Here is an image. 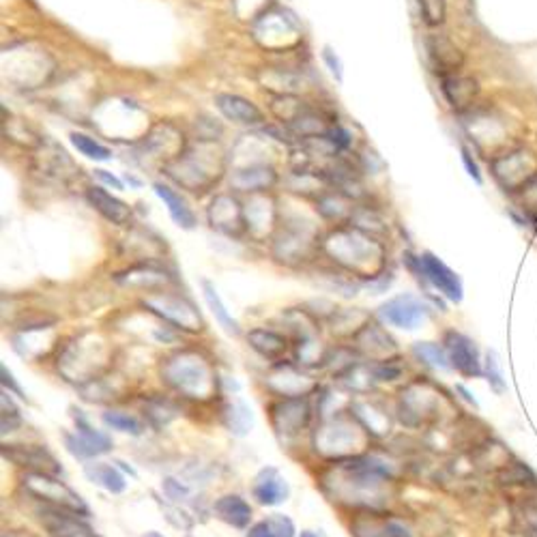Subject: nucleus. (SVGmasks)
Instances as JSON below:
<instances>
[{
	"label": "nucleus",
	"instance_id": "1",
	"mask_svg": "<svg viewBox=\"0 0 537 537\" xmlns=\"http://www.w3.org/2000/svg\"><path fill=\"white\" fill-rule=\"evenodd\" d=\"M166 176L191 194H205L216 187L226 172V153L211 138L187 142L183 153L164 168Z\"/></svg>",
	"mask_w": 537,
	"mask_h": 537
},
{
	"label": "nucleus",
	"instance_id": "2",
	"mask_svg": "<svg viewBox=\"0 0 537 537\" xmlns=\"http://www.w3.org/2000/svg\"><path fill=\"white\" fill-rule=\"evenodd\" d=\"M322 252L333 263L359 278H377L385 267V248L374 234L354 226H342L322 241Z\"/></svg>",
	"mask_w": 537,
	"mask_h": 537
},
{
	"label": "nucleus",
	"instance_id": "3",
	"mask_svg": "<svg viewBox=\"0 0 537 537\" xmlns=\"http://www.w3.org/2000/svg\"><path fill=\"white\" fill-rule=\"evenodd\" d=\"M161 378L191 400H207L216 394V374L211 363L194 351H181L166 359L161 366Z\"/></svg>",
	"mask_w": 537,
	"mask_h": 537
},
{
	"label": "nucleus",
	"instance_id": "4",
	"mask_svg": "<svg viewBox=\"0 0 537 537\" xmlns=\"http://www.w3.org/2000/svg\"><path fill=\"white\" fill-rule=\"evenodd\" d=\"M252 37L267 52H290L304 41V30L295 15L286 9L271 4L256 22L252 24Z\"/></svg>",
	"mask_w": 537,
	"mask_h": 537
},
{
	"label": "nucleus",
	"instance_id": "5",
	"mask_svg": "<svg viewBox=\"0 0 537 537\" xmlns=\"http://www.w3.org/2000/svg\"><path fill=\"white\" fill-rule=\"evenodd\" d=\"M187 147V138L183 129L176 127L170 121H159L151 125L149 132L135 144V155L144 166L158 164L161 170L170 164L172 159L179 158Z\"/></svg>",
	"mask_w": 537,
	"mask_h": 537
},
{
	"label": "nucleus",
	"instance_id": "6",
	"mask_svg": "<svg viewBox=\"0 0 537 537\" xmlns=\"http://www.w3.org/2000/svg\"><path fill=\"white\" fill-rule=\"evenodd\" d=\"M490 172L505 194H520L537 176V155L529 149H509L490 159Z\"/></svg>",
	"mask_w": 537,
	"mask_h": 537
},
{
	"label": "nucleus",
	"instance_id": "7",
	"mask_svg": "<svg viewBox=\"0 0 537 537\" xmlns=\"http://www.w3.org/2000/svg\"><path fill=\"white\" fill-rule=\"evenodd\" d=\"M22 488L30 494V497L44 500V503H48L50 508L74 512L77 516H82V518H88V516H91V509H88V505L82 500L80 494L67 486L65 482H61L56 476H50V473L26 471V476L22 477Z\"/></svg>",
	"mask_w": 537,
	"mask_h": 537
},
{
	"label": "nucleus",
	"instance_id": "8",
	"mask_svg": "<svg viewBox=\"0 0 537 537\" xmlns=\"http://www.w3.org/2000/svg\"><path fill=\"white\" fill-rule=\"evenodd\" d=\"M318 232L310 222H293L278 228L273 239V254L280 263H304L316 249Z\"/></svg>",
	"mask_w": 537,
	"mask_h": 537
},
{
	"label": "nucleus",
	"instance_id": "9",
	"mask_svg": "<svg viewBox=\"0 0 537 537\" xmlns=\"http://www.w3.org/2000/svg\"><path fill=\"white\" fill-rule=\"evenodd\" d=\"M362 427V424H353V417H331L316 430V450L327 456H351L354 447H362L363 443Z\"/></svg>",
	"mask_w": 537,
	"mask_h": 537
},
{
	"label": "nucleus",
	"instance_id": "10",
	"mask_svg": "<svg viewBox=\"0 0 537 537\" xmlns=\"http://www.w3.org/2000/svg\"><path fill=\"white\" fill-rule=\"evenodd\" d=\"M467 134L471 135V140L476 142V147L486 153L490 159H494L497 155L509 151V132L508 125L500 117H494L490 112H476L464 121Z\"/></svg>",
	"mask_w": 537,
	"mask_h": 537
},
{
	"label": "nucleus",
	"instance_id": "11",
	"mask_svg": "<svg viewBox=\"0 0 537 537\" xmlns=\"http://www.w3.org/2000/svg\"><path fill=\"white\" fill-rule=\"evenodd\" d=\"M142 305L149 312H153L155 316H159L161 321L170 322L176 330H183L187 333H196L202 330V318L198 314L196 305L191 301L183 299L179 295H149L142 301Z\"/></svg>",
	"mask_w": 537,
	"mask_h": 537
},
{
	"label": "nucleus",
	"instance_id": "12",
	"mask_svg": "<svg viewBox=\"0 0 537 537\" xmlns=\"http://www.w3.org/2000/svg\"><path fill=\"white\" fill-rule=\"evenodd\" d=\"M398 411L406 426H421L426 421L436 419L441 411V394L432 389L430 385L415 383L403 391Z\"/></svg>",
	"mask_w": 537,
	"mask_h": 537
},
{
	"label": "nucleus",
	"instance_id": "13",
	"mask_svg": "<svg viewBox=\"0 0 537 537\" xmlns=\"http://www.w3.org/2000/svg\"><path fill=\"white\" fill-rule=\"evenodd\" d=\"M74 417L76 432H65V447L71 456L80 458V460H91V458H97L112 450V439L106 432L95 430L80 411Z\"/></svg>",
	"mask_w": 537,
	"mask_h": 537
},
{
	"label": "nucleus",
	"instance_id": "14",
	"mask_svg": "<svg viewBox=\"0 0 537 537\" xmlns=\"http://www.w3.org/2000/svg\"><path fill=\"white\" fill-rule=\"evenodd\" d=\"M427 312H430V307L426 305V301H421L419 297L411 293L391 297L389 301H385V304L378 307L380 321L406 331L417 330L427 318Z\"/></svg>",
	"mask_w": 537,
	"mask_h": 537
},
{
	"label": "nucleus",
	"instance_id": "15",
	"mask_svg": "<svg viewBox=\"0 0 537 537\" xmlns=\"http://www.w3.org/2000/svg\"><path fill=\"white\" fill-rule=\"evenodd\" d=\"M208 224L213 231L226 234V237L239 239L243 232H248V224H245V208L237 198L220 194L211 200L207 208Z\"/></svg>",
	"mask_w": 537,
	"mask_h": 537
},
{
	"label": "nucleus",
	"instance_id": "16",
	"mask_svg": "<svg viewBox=\"0 0 537 537\" xmlns=\"http://www.w3.org/2000/svg\"><path fill=\"white\" fill-rule=\"evenodd\" d=\"M310 403L304 395L301 398H284L271 406V424L275 427V435L284 436V439H290V436H297L301 430H305L310 424Z\"/></svg>",
	"mask_w": 537,
	"mask_h": 537
},
{
	"label": "nucleus",
	"instance_id": "17",
	"mask_svg": "<svg viewBox=\"0 0 537 537\" xmlns=\"http://www.w3.org/2000/svg\"><path fill=\"white\" fill-rule=\"evenodd\" d=\"M445 351L450 357V366L456 370L458 374L467 378H479L484 374L482 359H479L477 344L468 336H464L460 331H447L445 333Z\"/></svg>",
	"mask_w": 537,
	"mask_h": 537
},
{
	"label": "nucleus",
	"instance_id": "18",
	"mask_svg": "<svg viewBox=\"0 0 537 537\" xmlns=\"http://www.w3.org/2000/svg\"><path fill=\"white\" fill-rule=\"evenodd\" d=\"M421 269H424V280L430 281L439 293L450 299L452 304H460L464 297L462 280L456 271H452L439 256L432 252L421 254Z\"/></svg>",
	"mask_w": 537,
	"mask_h": 537
},
{
	"label": "nucleus",
	"instance_id": "19",
	"mask_svg": "<svg viewBox=\"0 0 537 537\" xmlns=\"http://www.w3.org/2000/svg\"><path fill=\"white\" fill-rule=\"evenodd\" d=\"M278 183V172L267 161H252V164L239 166L232 170L231 185L237 191H248V194H258V191H269Z\"/></svg>",
	"mask_w": 537,
	"mask_h": 537
},
{
	"label": "nucleus",
	"instance_id": "20",
	"mask_svg": "<svg viewBox=\"0 0 537 537\" xmlns=\"http://www.w3.org/2000/svg\"><path fill=\"white\" fill-rule=\"evenodd\" d=\"M3 458L35 473H50V476L62 473L59 460L41 445H3Z\"/></svg>",
	"mask_w": 537,
	"mask_h": 537
},
{
	"label": "nucleus",
	"instance_id": "21",
	"mask_svg": "<svg viewBox=\"0 0 537 537\" xmlns=\"http://www.w3.org/2000/svg\"><path fill=\"white\" fill-rule=\"evenodd\" d=\"M245 208V224L252 237H264V234L278 228V205L267 191L252 194Z\"/></svg>",
	"mask_w": 537,
	"mask_h": 537
},
{
	"label": "nucleus",
	"instance_id": "22",
	"mask_svg": "<svg viewBox=\"0 0 537 537\" xmlns=\"http://www.w3.org/2000/svg\"><path fill=\"white\" fill-rule=\"evenodd\" d=\"M35 161L39 164V170L45 172V175L52 176V179L59 181H69L71 176H76L80 168L74 164V159L67 155V151L59 147L52 140H45L35 149Z\"/></svg>",
	"mask_w": 537,
	"mask_h": 537
},
{
	"label": "nucleus",
	"instance_id": "23",
	"mask_svg": "<svg viewBox=\"0 0 537 537\" xmlns=\"http://www.w3.org/2000/svg\"><path fill=\"white\" fill-rule=\"evenodd\" d=\"M252 494L260 505H267V508H278V505L289 500L290 486L278 468L264 467V468H260L256 479H254Z\"/></svg>",
	"mask_w": 537,
	"mask_h": 537
},
{
	"label": "nucleus",
	"instance_id": "24",
	"mask_svg": "<svg viewBox=\"0 0 537 537\" xmlns=\"http://www.w3.org/2000/svg\"><path fill=\"white\" fill-rule=\"evenodd\" d=\"M426 50L427 56H430L432 67H435V71L441 77L458 74L464 65V54L460 48L452 39H447L445 35H430L426 39Z\"/></svg>",
	"mask_w": 537,
	"mask_h": 537
},
{
	"label": "nucleus",
	"instance_id": "25",
	"mask_svg": "<svg viewBox=\"0 0 537 537\" xmlns=\"http://www.w3.org/2000/svg\"><path fill=\"white\" fill-rule=\"evenodd\" d=\"M216 106L226 121L245 125V127H256V125L264 123L263 112H260L258 108L249 102V99H245L241 95H232V93H217Z\"/></svg>",
	"mask_w": 537,
	"mask_h": 537
},
{
	"label": "nucleus",
	"instance_id": "26",
	"mask_svg": "<svg viewBox=\"0 0 537 537\" xmlns=\"http://www.w3.org/2000/svg\"><path fill=\"white\" fill-rule=\"evenodd\" d=\"M441 91L452 110L468 112L479 95V85L477 80H473L468 76L452 74L441 77Z\"/></svg>",
	"mask_w": 537,
	"mask_h": 537
},
{
	"label": "nucleus",
	"instance_id": "27",
	"mask_svg": "<svg viewBox=\"0 0 537 537\" xmlns=\"http://www.w3.org/2000/svg\"><path fill=\"white\" fill-rule=\"evenodd\" d=\"M44 525L52 537H102L88 526L82 516L65 509L50 508L44 509Z\"/></svg>",
	"mask_w": 537,
	"mask_h": 537
},
{
	"label": "nucleus",
	"instance_id": "28",
	"mask_svg": "<svg viewBox=\"0 0 537 537\" xmlns=\"http://www.w3.org/2000/svg\"><path fill=\"white\" fill-rule=\"evenodd\" d=\"M86 200L97 213H102L108 222L117 224V226H125V224L132 222V207L123 202L121 198L112 196L103 187H88Z\"/></svg>",
	"mask_w": 537,
	"mask_h": 537
},
{
	"label": "nucleus",
	"instance_id": "29",
	"mask_svg": "<svg viewBox=\"0 0 537 537\" xmlns=\"http://www.w3.org/2000/svg\"><path fill=\"white\" fill-rule=\"evenodd\" d=\"M213 514L222 520V523L234 526V529H245L252 523V508L248 500L239 494H224L213 503Z\"/></svg>",
	"mask_w": 537,
	"mask_h": 537
},
{
	"label": "nucleus",
	"instance_id": "30",
	"mask_svg": "<svg viewBox=\"0 0 537 537\" xmlns=\"http://www.w3.org/2000/svg\"><path fill=\"white\" fill-rule=\"evenodd\" d=\"M269 387L273 389L275 394L284 395V398H301V395L310 394V391L316 387V383L304 377V374L297 372V370L286 366L271 374Z\"/></svg>",
	"mask_w": 537,
	"mask_h": 537
},
{
	"label": "nucleus",
	"instance_id": "31",
	"mask_svg": "<svg viewBox=\"0 0 537 537\" xmlns=\"http://www.w3.org/2000/svg\"><path fill=\"white\" fill-rule=\"evenodd\" d=\"M357 344L368 357L378 359V362H387L395 353V342L378 325H363L357 331Z\"/></svg>",
	"mask_w": 537,
	"mask_h": 537
},
{
	"label": "nucleus",
	"instance_id": "32",
	"mask_svg": "<svg viewBox=\"0 0 537 537\" xmlns=\"http://www.w3.org/2000/svg\"><path fill=\"white\" fill-rule=\"evenodd\" d=\"M153 190L155 194L164 200V205L168 207L170 217L175 220L176 226L183 228V231H194L196 216L194 211H191V207L185 202V198H181L179 191H175L170 185H164V183H155Z\"/></svg>",
	"mask_w": 537,
	"mask_h": 537
},
{
	"label": "nucleus",
	"instance_id": "33",
	"mask_svg": "<svg viewBox=\"0 0 537 537\" xmlns=\"http://www.w3.org/2000/svg\"><path fill=\"white\" fill-rule=\"evenodd\" d=\"M85 476L88 482L97 484V486H102L103 490H108V492L112 494H121L125 492V488H127L125 476L117 467H112V464H106V462L85 464Z\"/></svg>",
	"mask_w": 537,
	"mask_h": 537
},
{
	"label": "nucleus",
	"instance_id": "34",
	"mask_svg": "<svg viewBox=\"0 0 537 537\" xmlns=\"http://www.w3.org/2000/svg\"><path fill=\"white\" fill-rule=\"evenodd\" d=\"M114 280L118 281V284L125 286H135V289H142V290H153L159 289V286H166L170 281L168 273L161 269L155 267H134L123 271V273L114 275Z\"/></svg>",
	"mask_w": 537,
	"mask_h": 537
},
{
	"label": "nucleus",
	"instance_id": "35",
	"mask_svg": "<svg viewBox=\"0 0 537 537\" xmlns=\"http://www.w3.org/2000/svg\"><path fill=\"white\" fill-rule=\"evenodd\" d=\"M354 537H413L404 525L395 520H378V518H359L351 525Z\"/></svg>",
	"mask_w": 537,
	"mask_h": 537
},
{
	"label": "nucleus",
	"instance_id": "36",
	"mask_svg": "<svg viewBox=\"0 0 537 537\" xmlns=\"http://www.w3.org/2000/svg\"><path fill=\"white\" fill-rule=\"evenodd\" d=\"M248 342L264 359H280L289 348V340L271 330H252L248 333Z\"/></svg>",
	"mask_w": 537,
	"mask_h": 537
},
{
	"label": "nucleus",
	"instance_id": "37",
	"mask_svg": "<svg viewBox=\"0 0 537 537\" xmlns=\"http://www.w3.org/2000/svg\"><path fill=\"white\" fill-rule=\"evenodd\" d=\"M202 297H205L208 310L213 312V316H216V321L220 322L222 330L231 333V336H239V333H241V327H239V322L234 321L231 312L226 310L220 293H217V289L208 280H202Z\"/></svg>",
	"mask_w": 537,
	"mask_h": 537
},
{
	"label": "nucleus",
	"instance_id": "38",
	"mask_svg": "<svg viewBox=\"0 0 537 537\" xmlns=\"http://www.w3.org/2000/svg\"><path fill=\"white\" fill-rule=\"evenodd\" d=\"M224 424H226V427L234 436H245L254 426L252 409H249L241 398L232 400V403H228L226 409H224Z\"/></svg>",
	"mask_w": 537,
	"mask_h": 537
},
{
	"label": "nucleus",
	"instance_id": "39",
	"mask_svg": "<svg viewBox=\"0 0 537 537\" xmlns=\"http://www.w3.org/2000/svg\"><path fill=\"white\" fill-rule=\"evenodd\" d=\"M295 523L284 514H273L249 526L245 537H295Z\"/></svg>",
	"mask_w": 537,
	"mask_h": 537
},
{
	"label": "nucleus",
	"instance_id": "40",
	"mask_svg": "<svg viewBox=\"0 0 537 537\" xmlns=\"http://www.w3.org/2000/svg\"><path fill=\"white\" fill-rule=\"evenodd\" d=\"M499 484L503 486H520V488H537V476L529 464L520 460H509L500 467Z\"/></svg>",
	"mask_w": 537,
	"mask_h": 537
},
{
	"label": "nucleus",
	"instance_id": "41",
	"mask_svg": "<svg viewBox=\"0 0 537 537\" xmlns=\"http://www.w3.org/2000/svg\"><path fill=\"white\" fill-rule=\"evenodd\" d=\"M318 211L325 220H333V222H342V220H351L354 208L351 207V198L342 191H336V194H325L318 196Z\"/></svg>",
	"mask_w": 537,
	"mask_h": 537
},
{
	"label": "nucleus",
	"instance_id": "42",
	"mask_svg": "<svg viewBox=\"0 0 537 537\" xmlns=\"http://www.w3.org/2000/svg\"><path fill=\"white\" fill-rule=\"evenodd\" d=\"M264 88H269L273 95H295L301 86V77L284 69H267L258 76Z\"/></svg>",
	"mask_w": 537,
	"mask_h": 537
},
{
	"label": "nucleus",
	"instance_id": "43",
	"mask_svg": "<svg viewBox=\"0 0 537 537\" xmlns=\"http://www.w3.org/2000/svg\"><path fill=\"white\" fill-rule=\"evenodd\" d=\"M3 132H4V138L12 140V142L20 144V147L24 149H37L39 144L44 142V138L35 134L33 129H30L24 121H20V118H4Z\"/></svg>",
	"mask_w": 537,
	"mask_h": 537
},
{
	"label": "nucleus",
	"instance_id": "44",
	"mask_svg": "<svg viewBox=\"0 0 537 537\" xmlns=\"http://www.w3.org/2000/svg\"><path fill=\"white\" fill-rule=\"evenodd\" d=\"M413 354L419 359V362H424L426 366H430V368H436V370L452 368L445 346H439V344H435V342L413 344Z\"/></svg>",
	"mask_w": 537,
	"mask_h": 537
},
{
	"label": "nucleus",
	"instance_id": "45",
	"mask_svg": "<svg viewBox=\"0 0 537 537\" xmlns=\"http://www.w3.org/2000/svg\"><path fill=\"white\" fill-rule=\"evenodd\" d=\"M102 421L112 430L123 432V435H132V436H140L144 432V424L138 419V417L123 413V411H108V413L102 415Z\"/></svg>",
	"mask_w": 537,
	"mask_h": 537
},
{
	"label": "nucleus",
	"instance_id": "46",
	"mask_svg": "<svg viewBox=\"0 0 537 537\" xmlns=\"http://www.w3.org/2000/svg\"><path fill=\"white\" fill-rule=\"evenodd\" d=\"M71 142H74V147L80 151L82 155H86L88 159L108 161L112 158L110 149L103 147L102 142H97L95 138H88V135H85V134H71Z\"/></svg>",
	"mask_w": 537,
	"mask_h": 537
},
{
	"label": "nucleus",
	"instance_id": "47",
	"mask_svg": "<svg viewBox=\"0 0 537 537\" xmlns=\"http://www.w3.org/2000/svg\"><path fill=\"white\" fill-rule=\"evenodd\" d=\"M271 0H232V9L243 22H256V20L271 7Z\"/></svg>",
	"mask_w": 537,
	"mask_h": 537
},
{
	"label": "nucleus",
	"instance_id": "48",
	"mask_svg": "<svg viewBox=\"0 0 537 537\" xmlns=\"http://www.w3.org/2000/svg\"><path fill=\"white\" fill-rule=\"evenodd\" d=\"M421 9V18L427 26H439L445 22V0H417Z\"/></svg>",
	"mask_w": 537,
	"mask_h": 537
},
{
	"label": "nucleus",
	"instance_id": "49",
	"mask_svg": "<svg viewBox=\"0 0 537 537\" xmlns=\"http://www.w3.org/2000/svg\"><path fill=\"white\" fill-rule=\"evenodd\" d=\"M484 374H486L490 387L497 391V394H503L505 380H503V374H500L499 357H497V353H494V351L486 353V366H484Z\"/></svg>",
	"mask_w": 537,
	"mask_h": 537
},
{
	"label": "nucleus",
	"instance_id": "50",
	"mask_svg": "<svg viewBox=\"0 0 537 537\" xmlns=\"http://www.w3.org/2000/svg\"><path fill=\"white\" fill-rule=\"evenodd\" d=\"M12 394H7V389L3 391V435L13 432L15 427L22 424V417H20L18 406L13 404V400L9 398Z\"/></svg>",
	"mask_w": 537,
	"mask_h": 537
},
{
	"label": "nucleus",
	"instance_id": "51",
	"mask_svg": "<svg viewBox=\"0 0 537 537\" xmlns=\"http://www.w3.org/2000/svg\"><path fill=\"white\" fill-rule=\"evenodd\" d=\"M147 413H149V419L153 421L155 426H166L172 419V417H175L176 411L172 409V406L166 403V400H155V403L149 404Z\"/></svg>",
	"mask_w": 537,
	"mask_h": 537
},
{
	"label": "nucleus",
	"instance_id": "52",
	"mask_svg": "<svg viewBox=\"0 0 537 537\" xmlns=\"http://www.w3.org/2000/svg\"><path fill=\"white\" fill-rule=\"evenodd\" d=\"M520 194H523V208H525V213H526V216H529L531 222L537 224V176H535L533 181H531L529 185L525 187L523 191H520Z\"/></svg>",
	"mask_w": 537,
	"mask_h": 537
},
{
	"label": "nucleus",
	"instance_id": "53",
	"mask_svg": "<svg viewBox=\"0 0 537 537\" xmlns=\"http://www.w3.org/2000/svg\"><path fill=\"white\" fill-rule=\"evenodd\" d=\"M0 383H3V389H7L9 394H15L20 400H26L24 389L20 387V383L15 380L13 372L7 366H0Z\"/></svg>",
	"mask_w": 537,
	"mask_h": 537
},
{
	"label": "nucleus",
	"instance_id": "54",
	"mask_svg": "<svg viewBox=\"0 0 537 537\" xmlns=\"http://www.w3.org/2000/svg\"><path fill=\"white\" fill-rule=\"evenodd\" d=\"M523 518V537H537V503L526 505Z\"/></svg>",
	"mask_w": 537,
	"mask_h": 537
},
{
	"label": "nucleus",
	"instance_id": "55",
	"mask_svg": "<svg viewBox=\"0 0 537 537\" xmlns=\"http://www.w3.org/2000/svg\"><path fill=\"white\" fill-rule=\"evenodd\" d=\"M164 490L172 500H183V499H187V494H190L187 486H183L181 482H176L175 477H166L164 479Z\"/></svg>",
	"mask_w": 537,
	"mask_h": 537
},
{
	"label": "nucleus",
	"instance_id": "56",
	"mask_svg": "<svg viewBox=\"0 0 537 537\" xmlns=\"http://www.w3.org/2000/svg\"><path fill=\"white\" fill-rule=\"evenodd\" d=\"M322 61H325L327 67H330L331 76L336 77L338 82H342V61L338 59L336 52H333L331 48H325L322 50Z\"/></svg>",
	"mask_w": 537,
	"mask_h": 537
},
{
	"label": "nucleus",
	"instance_id": "57",
	"mask_svg": "<svg viewBox=\"0 0 537 537\" xmlns=\"http://www.w3.org/2000/svg\"><path fill=\"white\" fill-rule=\"evenodd\" d=\"M462 161H464V168H467V172H468V176H471L476 183L482 185V172H479L477 161L473 159L471 151H468V149H462Z\"/></svg>",
	"mask_w": 537,
	"mask_h": 537
},
{
	"label": "nucleus",
	"instance_id": "58",
	"mask_svg": "<svg viewBox=\"0 0 537 537\" xmlns=\"http://www.w3.org/2000/svg\"><path fill=\"white\" fill-rule=\"evenodd\" d=\"M95 175L99 176V179L103 181V183H108V185H112L114 190H123V181H118L117 176L114 175H108L106 170H95Z\"/></svg>",
	"mask_w": 537,
	"mask_h": 537
},
{
	"label": "nucleus",
	"instance_id": "59",
	"mask_svg": "<svg viewBox=\"0 0 537 537\" xmlns=\"http://www.w3.org/2000/svg\"><path fill=\"white\" fill-rule=\"evenodd\" d=\"M456 391H460V394L464 395V400H467V403H468V404L477 406V400H476V398H473V395H471V394H468V391H467V389H464V387H462V385H458V387H456Z\"/></svg>",
	"mask_w": 537,
	"mask_h": 537
},
{
	"label": "nucleus",
	"instance_id": "60",
	"mask_svg": "<svg viewBox=\"0 0 537 537\" xmlns=\"http://www.w3.org/2000/svg\"><path fill=\"white\" fill-rule=\"evenodd\" d=\"M299 537H318L314 531H301V535Z\"/></svg>",
	"mask_w": 537,
	"mask_h": 537
},
{
	"label": "nucleus",
	"instance_id": "61",
	"mask_svg": "<svg viewBox=\"0 0 537 537\" xmlns=\"http://www.w3.org/2000/svg\"><path fill=\"white\" fill-rule=\"evenodd\" d=\"M144 537H164V535H161V533H158V531H149V533H147V535H144Z\"/></svg>",
	"mask_w": 537,
	"mask_h": 537
}]
</instances>
